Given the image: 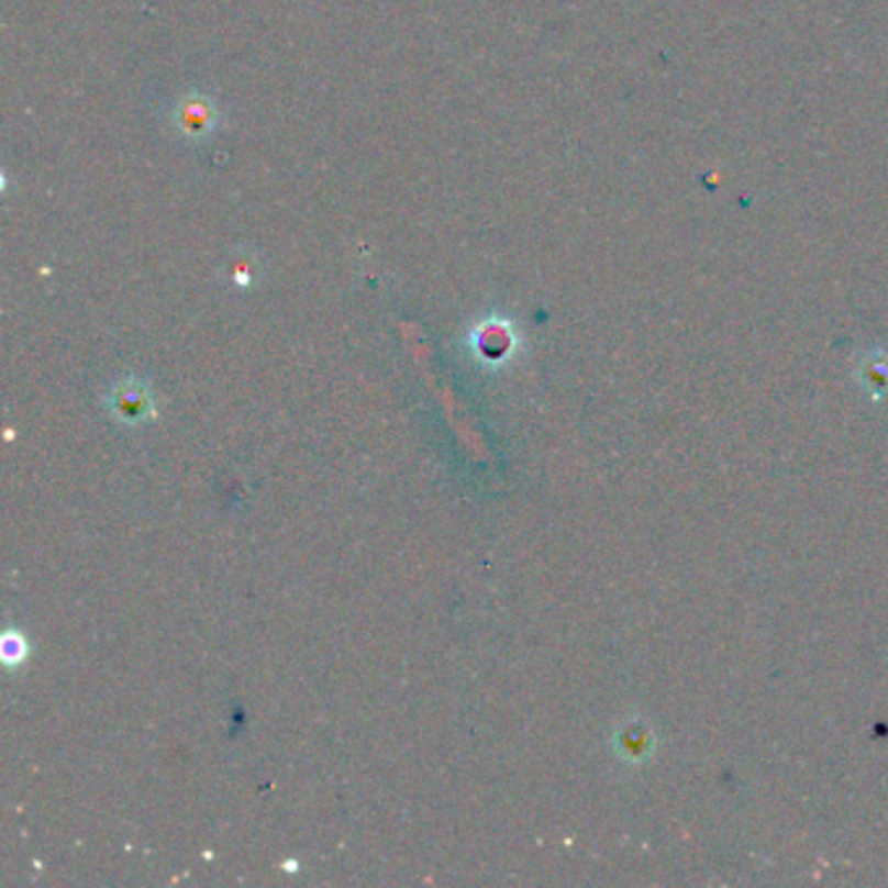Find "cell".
Listing matches in <instances>:
<instances>
[{
  "label": "cell",
  "mask_w": 888,
  "mask_h": 888,
  "mask_svg": "<svg viewBox=\"0 0 888 888\" xmlns=\"http://www.w3.org/2000/svg\"><path fill=\"white\" fill-rule=\"evenodd\" d=\"M104 410L118 425L138 428L154 418V393L152 386L141 378H125L112 386L104 397Z\"/></svg>",
  "instance_id": "obj_1"
},
{
  "label": "cell",
  "mask_w": 888,
  "mask_h": 888,
  "mask_svg": "<svg viewBox=\"0 0 888 888\" xmlns=\"http://www.w3.org/2000/svg\"><path fill=\"white\" fill-rule=\"evenodd\" d=\"M471 352H475L477 363H482L485 368H498V365H503L513 352L511 331L498 321L482 323V326L475 329V334H471Z\"/></svg>",
  "instance_id": "obj_2"
},
{
  "label": "cell",
  "mask_w": 888,
  "mask_h": 888,
  "mask_svg": "<svg viewBox=\"0 0 888 888\" xmlns=\"http://www.w3.org/2000/svg\"><path fill=\"white\" fill-rule=\"evenodd\" d=\"M0 657H3V665L9 669H16L30 659V644H26V636L21 631L9 629L0 639Z\"/></svg>",
  "instance_id": "obj_3"
}]
</instances>
